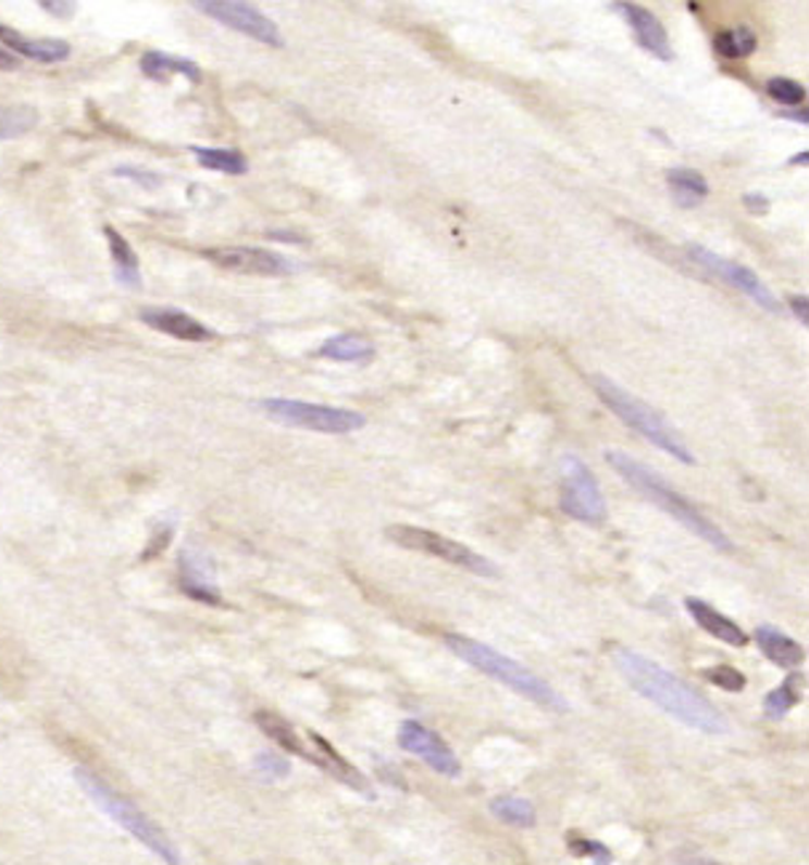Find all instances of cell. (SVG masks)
Instances as JSON below:
<instances>
[{"mask_svg": "<svg viewBox=\"0 0 809 865\" xmlns=\"http://www.w3.org/2000/svg\"><path fill=\"white\" fill-rule=\"evenodd\" d=\"M612 663L623 674V679L628 681L633 692L642 694L644 700H649L655 708H660L671 719L695 729V732L717 734V738L730 732L726 716L721 714L717 705L708 703L706 694L695 690L684 679H679L673 670L662 668L652 657L633 652L628 646H618V650H612Z\"/></svg>", "mask_w": 809, "mask_h": 865, "instance_id": "6da1fadb", "label": "cell"}, {"mask_svg": "<svg viewBox=\"0 0 809 865\" xmlns=\"http://www.w3.org/2000/svg\"><path fill=\"white\" fill-rule=\"evenodd\" d=\"M603 457H607L609 468H612L614 473L623 475L633 490L642 494V497H647L649 503L658 505L660 510H665L671 519H676L684 529H689L695 537L706 540L711 548H717L721 553H730L732 548H735V545H732V540L721 532L717 523L708 519V516H702L700 510H697L695 505L684 497V494H679L676 490H673V486L668 484L662 475L655 473L652 468H647V465L633 460L631 455H625V452H620V449H609Z\"/></svg>", "mask_w": 809, "mask_h": 865, "instance_id": "7a4b0ae2", "label": "cell"}, {"mask_svg": "<svg viewBox=\"0 0 809 865\" xmlns=\"http://www.w3.org/2000/svg\"><path fill=\"white\" fill-rule=\"evenodd\" d=\"M444 641H447L449 650L455 652L462 663L473 665V668L481 670L484 676L500 681V684H506L508 690L521 694V697L539 705V708L553 710V714H567V710H570V703H567V700L561 697L548 681L539 679L535 670L526 668L524 663L502 655V652L495 650V646L462 633H447L444 635Z\"/></svg>", "mask_w": 809, "mask_h": 865, "instance_id": "3957f363", "label": "cell"}, {"mask_svg": "<svg viewBox=\"0 0 809 865\" xmlns=\"http://www.w3.org/2000/svg\"><path fill=\"white\" fill-rule=\"evenodd\" d=\"M590 385L596 387V393H599L601 401L607 404V409L614 411L631 431L644 435L649 444L658 446V449L665 452V455H671L673 460L684 465H697V457L692 455V449L684 444L682 435L668 425V420L660 415V411H655L652 406L644 404L642 398H636L633 393L620 387L618 382H612L603 374L590 376Z\"/></svg>", "mask_w": 809, "mask_h": 865, "instance_id": "277c9868", "label": "cell"}, {"mask_svg": "<svg viewBox=\"0 0 809 865\" xmlns=\"http://www.w3.org/2000/svg\"><path fill=\"white\" fill-rule=\"evenodd\" d=\"M75 780L80 782L89 799L97 804L99 810L104 812L108 817H113L115 823L123 828V831L132 833L139 844H145L152 855L161 857L166 865H182L179 850L174 847V841L163 833V828L158 823H152L137 804H132L128 799H123L115 788H110L108 782L99 780L97 775L89 773V769H75Z\"/></svg>", "mask_w": 809, "mask_h": 865, "instance_id": "5b68a950", "label": "cell"}, {"mask_svg": "<svg viewBox=\"0 0 809 865\" xmlns=\"http://www.w3.org/2000/svg\"><path fill=\"white\" fill-rule=\"evenodd\" d=\"M260 409L265 411L270 420L281 422V425L302 428V431H313V433L345 435L361 431V428L366 425V417H363L361 411L295 401V398H265V401H260Z\"/></svg>", "mask_w": 809, "mask_h": 865, "instance_id": "8992f818", "label": "cell"}, {"mask_svg": "<svg viewBox=\"0 0 809 865\" xmlns=\"http://www.w3.org/2000/svg\"><path fill=\"white\" fill-rule=\"evenodd\" d=\"M559 505L574 521H583L588 527H601L607 521V499L596 481L594 470L588 468L577 455H564L559 462Z\"/></svg>", "mask_w": 809, "mask_h": 865, "instance_id": "52a82bcc", "label": "cell"}, {"mask_svg": "<svg viewBox=\"0 0 809 865\" xmlns=\"http://www.w3.org/2000/svg\"><path fill=\"white\" fill-rule=\"evenodd\" d=\"M385 537H388L390 543H396L398 548L425 553V556H436V558H441V561L451 564V567H460L471 574H478V577L500 574L489 558H484L481 553L468 548V545L457 543V540L444 537V534H438V532H431V529L409 527V523H396V527L385 529Z\"/></svg>", "mask_w": 809, "mask_h": 865, "instance_id": "ba28073f", "label": "cell"}, {"mask_svg": "<svg viewBox=\"0 0 809 865\" xmlns=\"http://www.w3.org/2000/svg\"><path fill=\"white\" fill-rule=\"evenodd\" d=\"M192 9L211 16L220 25L260 40V44L273 46V49H284V38H281L278 25L251 3H240V0H196Z\"/></svg>", "mask_w": 809, "mask_h": 865, "instance_id": "9c48e42d", "label": "cell"}, {"mask_svg": "<svg viewBox=\"0 0 809 865\" xmlns=\"http://www.w3.org/2000/svg\"><path fill=\"white\" fill-rule=\"evenodd\" d=\"M398 745L407 753H412V756H418L422 764H427L441 778H460L462 775L460 758L449 749L447 740L418 719L401 721V727H398Z\"/></svg>", "mask_w": 809, "mask_h": 865, "instance_id": "30bf717a", "label": "cell"}, {"mask_svg": "<svg viewBox=\"0 0 809 865\" xmlns=\"http://www.w3.org/2000/svg\"><path fill=\"white\" fill-rule=\"evenodd\" d=\"M689 257L700 264V268H706L708 273L719 275L721 281H726V284L735 286L737 292H743L746 297L754 299V302L759 305L761 310H767V313H777L780 310L777 297L764 286V281H761L754 270L743 268V264L732 260H724V257L708 251L706 246H689Z\"/></svg>", "mask_w": 809, "mask_h": 865, "instance_id": "8fae6325", "label": "cell"}, {"mask_svg": "<svg viewBox=\"0 0 809 865\" xmlns=\"http://www.w3.org/2000/svg\"><path fill=\"white\" fill-rule=\"evenodd\" d=\"M203 257L214 264H220L222 270H233V273L246 275H291L297 270V264L284 255H275L270 249H254V246H220V249H207Z\"/></svg>", "mask_w": 809, "mask_h": 865, "instance_id": "7c38bea8", "label": "cell"}, {"mask_svg": "<svg viewBox=\"0 0 809 865\" xmlns=\"http://www.w3.org/2000/svg\"><path fill=\"white\" fill-rule=\"evenodd\" d=\"M177 569H179L177 580L185 596L211 606L222 604L220 585H216V569L207 551L192 548V545L182 548L177 558Z\"/></svg>", "mask_w": 809, "mask_h": 865, "instance_id": "4fadbf2b", "label": "cell"}, {"mask_svg": "<svg viewBox=\"0 0 809 865\" xmlns=\"http://www.w3.org/2000/svg\"><path fill=\"white\" fill-rule=\"evenodd\" d=\"M612 9L618 11L625 22H628L633 35H636V44L642 46L644 51H649L652 57L671 62L673 46H671V40H668L665 27H662V22L652 14V11L644 9V5H636V3H614Z\"/></svg>", "mask_w": 809, "mask_h": 865, "instance_id": "5bb4252c", "label": "cell"}, {"mask_svg": "<svg viewBox=\"0 0 809 865\" xmlns=\"http://www.w3.org/2000/svg\"><path fill=\"white\" fill-rule=\"evenodd\" d=\"M308 738H310V745H313V751H310V756H308L310 764H315V767H321L324 773H329L332 778L343 782V786L359 791L361 796H369V799L374 796L372 786H369V780L363 778V773H359V769H356L348 758L339 756L329 740L321 738V734H315V732H308Z\"/></svg>", "mask_w": 809, "mask_h": 865, "instance_id": "9a60e30c", "label": "cell"}, {"mask_svg": "<svg viewBox=\"0 0 809 865\" xmlns=\"http://www.w3.org/2000/svg\"><path fill=\"white\" fill-rule=\"evenodd\" d=\"M139 321L148 323L155 332L169 334V337L185 339V343H209V339H214V332L209 326H203L201 321H196V318L187 316L179 308H142L139 310Z\"/></svg>", "mask_w": 809, "mask_h": 865, "instance_id": "2e32d148", "label": "cell"}, {"mask_svg": "<svg viewBox=\"0 0 809 865\" xmlns=\"http://www.w3.org/2000/svg\"><path fill=\"white\" fill-rule=\"evenodd\" d=\"M684 606H687L692 620H695L708 635H713L717 641H724V644H730V646H746L748 644V633L743 631L735 620H730L726 615H721L717 606H711L708 602H702V598H695V596H689L687 602H684Z\"/></svg>", "mask_w": 809, "mask_h": 865, "instance_id": "e0dca14e", "label": "cell"}, {"mask_svg": "<svg viewBox=\"0 0 809 865\" xmlns=\"http://www.w3.org/2000/svg\"><path fill=\"white\" fill-rule=\"evenodd\" d=\"M0 40L11 49V54H20L27 59H35V62L43 64H57L64 62L70 57V44H64L60 38H25L16 29L0 25Z\"/></svg>", "mask_w": 809, "mask_h": 865, "instance_id": "ac0fdd59", "label": "cell"}, {"mask_svg": "<svg viewBox=\"0 0 809 865\" xmlns=\"http://www.w3.org/2000/svg\"><path fill=\"white\" fill-rule=\"evenodd\" d=\"M754 641H756V646L761 650V655H764L767 660L775 663L777 668L794 670L805 663V646H801L796 639H791L788 633L780 631V628H775V626L756 628Z\"/></svg>", "mask_w": 809, "mask_h": 865, "instance_id": "d6986e66", "label": "cell"}, {"mask_svg": "<svg viewBox=\"0 0 809 865\" xmlns=\"http://www.w3.org/2000/svg\"><path fill=\"white\" fill-rule=\"evenodd\" d=\"M102 233L104 238H108L110 257H113L115 284L123 288H132V292H139V288H142V270H139L137 251L132 249V244H128L113 225H104Z\"/></svg>", "mask_w": 809, "mask_h": 865, "instance_id": "ffe728a7", "label": "cell"}, {"mask_svg": "<svg viewBox=\"0 0 809 865\" xmlns=\"http://www.w3.org/2000/svg\"><path fill=\"white\" fill-rule=\"evenodd\" d=\"M665 182L673 203L682 206V209H695V206H700L708 198V193H711L706 176L695 172V169H684V166L671 169Z\"/></svg>", "mask_w": 809, "mask_h": 865, "instance_id": "44dd1931", "label": "cell"}, {"mask_svg": "<svg viewBox=\"0 0 809 865\" xmlns=\"http://www.w3.org/2000/svg\"><path fill=\"white\" fill-rule=\"evenodd\" d=\"M315 356L329 358V361H339V363H366L374 358V345L369 343L366 337H361V334L343 332L326 339V343L315 350Z\"/></svg>", "mask_w": 809, "mask_h": 865, "instance_id": "7402d4cb", "label": "cell"}, {"mask_svg": "<svg viewBox=\"0 0 809 865\" xmlns=\"http://www.w3.org/2000/svg\"><path fill=\"white\" fill-rule=\"evenodd\" d=\"M139 70L150 81H166L169 75H185L192 84L201 81V67L192 59L163 54V51H145L142 59H139Z\"/></svg>", "mask_w": 809, "mask_h": 865, "instance_id": "603a6c76", "label": "cell"}, {"mask_svg": "<svg viewBox=\"0 0 809 865\" xmlns=\"http://www.w3.org/2000/svg\"><path fill=\"white\" fill-rule=\"evenodd\" d=\"M254 721H257V727H260L270 740H275V743L281 745V749L297 753V756H302V758L310 756V749L302 743V738H300V732H297V727L291 721H286L284 716L273 714V710H257Z\"/></svg>", "mask_w": 809, "mask_h": 865, "instance_id": "cb8c5ba5", "label": "cell"}, {"mask_svg": "<svg viewBox=\"0 0 809 865\" xmlns=\"http://www.w3.org/2000/svg\"><path fill=\"white\" fill-rule=\"evenodd\" d=\"M489 812L497 820L513 828H535L537 823L535 804L524 796H513V793H502V796L491 799Z\"/></svg>", "mask_w": 809, "mask_h": 865, "instance_id": "d4e9b609", "label": "cell"}, {"mask_svg": "<svg viewBox=\"0 0 809 865\" xmlns=\"http://www.w3.org/2000/svg\"><path fill=\"white\" fill-rule=\"evenodd\" d=\"M801 684H805V676L794 674L783 681V684L775 687L772 692H767L764 703H761V710L770 721H783L785 716L791 714L794 705H799L801 700Z\"/></svg>", "mask_w": 809, "mask_h": 865, "instance_id": "484cf974", "label": "cell"}, {"mask_svg": "<svg viewBox=\"0 0 809 865\" xmlns=\"http://www.w3.org/2000/svg\"><path fill=\"white\" fill-rule=\"evenodd\" d=\"M192 156L198 158L203 169H211V172H222L231 176H240L249 172V161H246L244 152L238 150H222V147H190Z\"/></svg>", "mask_w": 809, "mask_h": 865, "instance_id": "4316f807", "label": "cell"}, {"mask_svg": "<svg viewBox=\"0 0 809 865\" xmlns=\"http://www.w3.org/2000/svg\"><path fill=\"white\" fill-rule=\"evenodd\" d=\"M40 115L30 104H5L0 108V143L20 139L38 126Z\"/></svg>", "mask_w": 809, "mask_h": 865, "instance_id": "83f0119b", "label": "cell"}, {"mask_svg": "<svg viewBox=\"0 0 809 865\" xmlns=\"http://www.w3.org/2000/svg\"><path fill=\"white\" fill-rule=\"evenodd\" d=\"M759 46L756 40V33L750 27H735V29H721L713 38V49H717L719 57L726 59H743L750 57Z\"/></svg>", "mask_w": 809, "mask_h": 865, "instance_id": "f1b7e54d", "label": "cell"}, {"mask_svg": "<svg viewBox=\"0 0 809 865\" xmlns=\"http://www.w3.org/2000/svg\"><path fill=\"white\" fill-rule=\"evenodd\" d=\"M767 94H770L777 104H785V108H799L807 97L805 86H801L799 81L783 78V75L767 81Z\"/></svg>", "mask_w": 809, "mask_h": 865, "instance_id": "f546056e", "label": "cell"}, {"mask_svg": "<svg viewBox=\"0 0 809 865\" xmlns=\"http://www.w3.org/2000/svg\"><path fill=\"white\" fill-rule=\"evenodd\" d=\"M702 679H708L713 687H719V690H724V692L746 690V676H743L737 668H732V665H724V663L711 665V668L702 670Z\"/></svg>", "mask_w": 809, "mask_h": 865, "instance_id": "4dcf8cb0", "label": "cell"}, {"mask_svg": "<svg viewBox=\"0 0 809 865\" xmlns=\"http://www.w3.org/2000/svg\"><path fill=\"white\" fill-rule=\"evenodd\" d=\"M254 769H257V775H260V778H265V780L273 782V780L289 778L291 764H289V758L278 756L275 751H262V753H257Z\"/></svg>", "mask_w": 809, "mask_h": 865, "instance_id": "1f68e13d", "label": "cell"}, {"mask_svg": "<svg viewBox=\"0 0 809 865\" xmlns=\"http://www.w3.org/2000/svg\"><path fill=\"white\" fill-rule=\"evenodd\" d=\"M113 174L121 176V180L134 182V185H139L142 190H158L163 182L161 174L148 172V169H137V166H115Z\"/></svg>", "mask_w": 809, "mask_h": 865, "instance_id": "d6a6232c", "label": "cell"}, {"mask_svg": "<svg viewBox=\"0 0 809 865\" xmlns=\"http://www.w3.org/2000/svg\"><path fill=\"white\" fill-rule=\"evenodd\" d=\"M172 537H174V523H158L150 534L148 548H145V553H142V561L161 556V553L166 551V545L172 543Z\"/></svg>", "mask_w": 809, "mask_h": 865, "instance_id": "836d02e7", "label": "cell"}, {"mask_svg": "<svg viewBox=\"0 0 809 865\" xmlns=\"http://www.w3.org/2000/svg\"><path fill=\"white\" fill-rule=\"evenodd\" d=\"M40 9L49 11L51 16H57V20H70V16L75 14V3H64V0H40Z\"/></svg>", "mask_w": 809, "mask_h": 865, "instance_id": "e575fe53", "label": "cell"}, {"mask_svg": "<svg viewBox=\"0 0 809 865\" xmlns=\"http://www.w3.org/2000/svg\"><path fill=\"white\" fill-rule=\"evenodd\" d=\"M788 305H791V313L799 318L801 326H807L809 323V299L805 297V294H794V297L788 299Z\"/></svg>", "mask_w": 809, "mask_h": 865, "instance_id": "d590c367", "label": "cell"}, {"mask_svg": "<svg viewBox=\"0 0 809 865\" xmlns=\"http://www.w3.org/2000/svg\"><path fill=\"white\" fill-rule=\"evenodd\" d=\"M743 203H746V209L754 211V214H767V211H770V198L761 196V193H746V196H743Z\"/></svg>", "mask_w": 809, "mask_h": 865, "instance_id": "8d00e7d4", "label": "cell"}, {"mask_svg": "<svg viewBox=\"0 0 809 865\" xmlns=\"http://www.w3.org/2000/svg\"><path fill=\"white\" fill-rule=\"evenodd\" d=\"M20 67H22L20 57H14L9 49H3V46H0V73H14V70H20Z\"/></svg>", "mask_w": 809, "mask_h": 865, "instance_id": "74e56055", "label": "cell"}, {"mask_svg": "<svg viewBox=\"0 0 809 865\" xmlns=\"http://www.w3.org/2000/svg\"><path fill=\"white\" fill-rule=\"evenodd\" d=\"M780 118H785V121H799V123H809V113L805 108H788V110H780L777 113Z\"/></svg>", "mask_w": 809, "mask_h": 865, "instance_id": "f35d334b", "label": "cell"}, {"mask_svg": "<svg viewBox=\"0 0 809 865\" xmlns=\"http://www.w3.org/2000/svg\"><path fill=\"white\" fill-rule=\"evenodd\" d=\"M267 238L270 240H291V244H300V240H304L300 233H291V231H270Z\"/></svg>", "mask_w": 809, "mask_h": 865, "instance_id": "ab89813d", "label": "cell"}, {"mask_svg": "<svg viewBox=\"0 0 809 865\" xmlns=\"http://www.w3.org/2000/svg\"><path fill=\"white\" fill-rule=\"evenodd\" d=\"M791 163H799V166H805V163H807V152H799V156H796V158H791Z\"/></svg>", "mask_w": 809, "mask_h": 865, "instance_id": "60d3db41", "label": "cell"}]
</instances>
